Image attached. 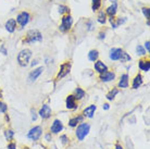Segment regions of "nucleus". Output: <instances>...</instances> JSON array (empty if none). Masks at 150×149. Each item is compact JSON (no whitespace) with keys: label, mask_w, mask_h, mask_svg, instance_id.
I'll return each mask as SVG.
<instances>
[{"label":"nucleus","mask_w":150,"mask_h":149,"mask_svg":"<svg viewBox=\"0 0 150 149\" xmlns=\"http://www.w3.org/2000/svg\"><path fill=\"white\" fill-rule=\"evenodd\" d=\"M62 130H63V124H62V122H61L60 120H54V122H53L51 127H50V131L52 133H54V134H58Z\"/></svg>","instance_id":"obj_11"},{"label":"nucleus","mask_w":150,"mask_h":149,"mask_svg":"<svg viewBox=\"0 0 150 149\" xmlns=\"http://www.w3.org/2000/svg\"><path fill=\"white\" fill-rule=\"evenodd\" d=\"M13 135H14V132H13V131H11V130H7L6 132H4V136H6V138H7L8 140L12 139Z\"/></svg>","instance_id":"obj_30"},{"label":"nucleus","mask_w":150,"mask_h":149,"mask_svg":"<svg viewBox=\"0 0 150 149\" xmlns=\"http://www.w3.org/2000/svg\"><path fill=\"white\" fill-rule=\"evenodd\" d=\"M0 98H1V94H0Z\"/></svg>","instance_id":"obj_44"},{"label":"nucleus","mask_w":150,"mask_h":149,"mask_svg":"<svg viewBox=\"0 0 150 149\" xmlns=\"http://www.w3.org/2000/svg\"><path fill=\"white\" fill-rule=\"evenodd\" d=\"M8 149H16V145H15L14 143H10L8 145Z\"/></svg>","instance_id":"obj_36"},{"label":"nucleus","mask_w":150,"mask_h":149,"mask_svg":"<svg viewBox=\"0 0 150 149\" xmlns=\"http://www.w3.org/2000/svg\"><path fill=\"white\" fill-rule=\"evenodd\" d=\"M117 94H119V89L114 88V89H112L108 95H107V99H108V100H113L114 97H115V95H117Z\"/></svg>","instance_id":"obj_28"},{"label":"nucleus","mask_w":150,"mask_h":149,"mask_svg":"<svg viewBox=\"0 0 150 149\" xmlns=\"http://www.w3.org/2000/svg\"><path fill=\"white\" fill-rule=\"evenodd\" d=\"M24 149H30V148H28V147H25V148H24Z\"/></svg>","instance_id":"obj_43"},{"label":"nucleus","mask_w":150,"mask_h":149,"mask_svg":"<svg viewBox=\"0 0 150 149\" xmlns=\"http://www.w3.org/2000/svg\"><path fill=\"white\" fill-rule=\"evenodd\" d=\"M114 78H115V74H114L113 72H109V71L105 72V73H101L100 76H99V79H100L101 82H105V83L112 82Z\"/></svg>","instance_id":"obj_9"},{"label":"nucleus","mask_w":150,"mask_h":149,"mask_svg":"<svg viewBox=\"0 0 150 149\" xmlns=\"http://www.w3.org/2000/svg\"><path fill=\"white\" fill-rule=\"evenodd\" d=\"M0 50H1V51H2V53H4V55H7V51H6V49H4V46H2V47H1V49H0Z\"/></svg>","instance_id":"obj_39"},{"label":"nucleus","mask_w":150,"mask_h":149,"mask_svg":"<svg viewBox=\"0 0 150 149\" xmlns=\"http://www.w3.org/2000/svg\"><path fill=\"white\" fill-rule=\"evenodd\" d=\"M139 69L142 70V71L144 72H148L149 71V69H150V62H149V60H140L139 61Z\"/></svg>","instance_id":"obj_19"},{"label":"nucleus","mask_w":150,"mask_h":149,"mask_svg":"<svg viewBox=\"0 0 150 149\" xmlns=\"http://www.w3.org/2000/svg\"><path fill=\"white\" fill-rule=\"evenodd\" d=\"M100 7H101V0H93V4H91L93 11H97Z\"/></svg>","instance_id":"obj_27"},{"label":"nucleus","mask_w":150,"mask_h":149,"mask_svg":"<svg viewBox=\"0 0 150 149\" xmlns=\"http://www.w3.org/2000/svg\"><path fill=\"white\" fill-rule=\"evenodd\" d=\"M142 84H143V76L140 74H137L135 76V78L133 79V85H132V87H133L134 89H137Z\"/></svg>","instance_id":"obj_20"},{"label":"nucleus","mask_w":150,"mask_h":149,"mask_svg":"<svg viewBox=\"0 0 150 149\" xmlns=\"http://www.w3.org/2000/svg\"><path fill=\"white\" fill-rule=\"evenodd\" d=\"M36 64H37V60L33 61V63H32V67H34V65H36Z\"/></svg>","instance_id":"obj_41"},{"label":"nucleus","mask_w":150,"mask_h":149,"mask_svg":"<svg viewBox=\"0 0 150 149\" xmlns=\"http://www.w3.org/2000/svg\"><path fill=\"white\" fill-rule=\"evenodd\" d=\"M16 28V21L14 19H10L6 22V30L9 32V33H13Z\"/></svg>","instance_id":"obj_15"},{"label":"nucleus","mask_w":150,"mask_h":149,"mask_svg":"<svg viewBox=\"0 0 150 149\" xmlns=\"http://www.w3.org/2000/svg\"><path fill=\"white\" fill-rule=\"evenodd\" d=\"M110 2H111V4H116V1H117V0H109Z\"/></svg>","instance_id":"obj_42"},{"label":"nucleus","mask_w":150,"mask_h":149,"mask_svg":"<svg viewBox=\"0 0 150 149\" xmlns=\"http://www.w3.org/2000/svg\"><path fill=\"white\" fill-rule=\"evenodd\" d=\"M30 20V13L27 11H22L16 15V20L15 21H16V23H19L21 27H24V26H26L28 24Z\"/></svg>","instance_id":"obj_5"},{"label":"nucleus","mask_w":150,"mask_h":149,"mask_svg":"<svg viewBox=\"0 0 150 149\" xmlns=\"http://www.w3.org/2000/svg\"><path fill=\"white\" fill-rule=\"evenodd\" d=\"M122 52H123V50H122L121 48H112L111 50H110V55H109L110 59L114 60V61L120 60Z\"/></svg>","instance_id":"obj_12"},{"label":"nucleus","mask_w":150,"mask_h":149,"mask_svg":"<svg viewBox=\"0 0 150 149\" xmlns=\"http://www.w3.org/2000/svg\"><path fill=\"white\" fill-rule=\"evenodd\" d=\"M59 13L60 14H70V8L68 6H64V4H60L59 6Z\"/></svg>","instance_id":"obj_26"},{"label":"nucleus","mask_w":150,"mask_h":149,"mask_svg":"<svg viewBox=\"0 0 150 149\" xmlns=\"http://www.w3.org/2000/svg\"><path fill=\"white\" fill-rule=\"evenodd\" d=\"M60 139L62 140V144H63V145H67V144H68L69 139H68V136H67V135H62Z\"/></svg>","instance_id":"obj_34"},{"label":"nucleus","mask_w":150,"mask_h":149,"mask_svg":"<svg viewBox=\"0 0 150 149\" xmlns=\"http://www.w3.org/2000/svg\"><path fill=\"white\" fill-rule=\"evenodd\" d=\"M95 70L98 72V73H105V72L108 71V67L105 65L102 61H96V63H95Z\"/></svg>","instance_id":"obj_14"},{"label":"nucleus","mask_w":150,"mask_h":149,"mask_svg":"<svg viewBox=\"0 0 150 149\" xmlns=\"http://www.w3.org/2000/svg\"><path fill=\"white\" fill-rule=\"evenodd\" d=\"M150 41L149 40H147L146 43H145V48H146L147 52H149L150 51Z\"/></svg>","instance_id":"obj_35"},{"label":"nucleus","mask_w":150,"mask_h":149,"mask_svg":"<svg viewBox=\"0 0 150 149\" xmlns=\"http://www.w3.org/2000/svg\"><path fill=\"white\" fill-rule=\"evenodd\" d=\"M42 72H44V67H37V69H35L34 71H32L30 73V75H28V82L30 83L35 82V81L40 76V74Z\"/></svg>","instance_id":"obj_8"},{"label":"nucleus","mask_w":150,"mask_h":149,"mask_svg":"<svg viewBox=\"0 0 150 149\" xmlns=\"http://www.w3.org/2000/svg\"><path fill=\"white\" fill-rule=\"evenodd\" d=\"M115 149H123V147H122V146H120V145H116Z\"/></svg>","instance_id":"obj_40"},{"label":"nucleus","mask_w":150,"mask_h":149,"mask_svg":"<svg viewBox=\"0 0 150 149\" xmlns=\"http://www.w3.org/2000/svg\"><path fill=\"white\" fill-rule=\"evenodd\" d=\"M120 60H121V62H127V61H129L131 60V56L129 55H127L126 52H122V55H121V58H120Z\"/></svg>","instance_id":"obj_29"},{"label":"nucleus","mask_w":150,"mask_h":149,"mask_svg":"<svg viewBox=\"0 0 150 149\" xmlns=\"http://www.w3.org/2000/svg\"><path fill=\"white\" fill-rule=\"evenodd\" d=\"M116 11H117V4H112L110 7L107 8V10H105V14L110 15V18H113V16L116 14Z\"/></svg>","instance_id":"obj_18"},{"label":"nucleus","mask_w":150,"mask_h":149,"mask_svg":"<svg viewBox=\"0 0 150 149\" xmlns=\"http://www.w3.org/2000/svg\"><path fill=\"white\" fill-rule=\"evenodd\" d=\"M90 126L89 124L87 123H82L81 125L77 126V130H76V136L79 138V140H84V138L86 137L88 133H89Z\"/></svg>","instance_id":"obj_3"},{"label":"nucleus","mask_w":150,"mask_h":149,"mask_svg":"<svg viewBox=\"0 0 150 149\" xmlns=\"http://www.w3.org/2000/svg\"><path fill=\"white\" fill-rule=\"evenodd\" d=\"M41 134H42V128L40 126H35L28 132L27 137L32 139V140H38L40 138Z\"/></svg>","instance_id":"obj_6"},{"label":"nucleus","mask_w":150,"mask_h":149,"mask_svg":"<svg viewBox=\"0 0 150 149\" xmlns=\"http://www.w3.org/2000/svg\"><path fill=\"white\" fill-rule=\"evenodd\" d=\"M65 104H67V108L68 109H76L77 108V104H76V99L73 95H70L67 97L65 100Z\"/></svg>","instance_id":"obj_13"},{"label":"nucleus","mask_w":150,"mask_h":149,"mask_svg":"<svg viewBox=\"0 0 150 149\" xmlns=\"http://www.w3.org/2000/svg\"><path fill=\"white\" fill-rule=\"evenodd\" d=\"M96 109H97V107H96L95 104H91V106L87 107V108L84 110V112H83V116H87V118H93V116H94V114H95Z\"/></svg>","instance_id":"obj_16"},{"label":"nucleus","mask_w":150,"mask_h":149,"mask_svg":"<svg viewBox=\"0 0 150 149\" xmlns=\"http://www.w3.org/2000/svg\"><path fill=\"white\" fill-rule=\"evenodd\" d=\"M73 24V18L70 14L63 15V18L61 19V24H60V31L61 32H68L72 27Z\"/></svg>","instance_id":"obj_4"},{"label":"nucleus","mask_w":150,"mask_h":149,"mask_svg":"<svg viewBox=\"0 0 150 149\" xmlns=\"http://www.w3.org/2000/svg\"><path fill=\"white\" fill-rule=\"evenodd\" d=\"M39 116H41V119H48L51 116V108L48 104H44L39 110Z\"/></svg>","instance_id":"obj_10"},{"label":"nucleus","mask_w":150,"mask_h":149,"mask_svg":"<svg viewBox=\"0 0 150 149\" xmlns=\"http://www.w3.org/2000/svg\"><path fill=\"white\" fill-rule=\"evenodd\" d=\"M30 57H32V51L30 49H23L18 55V62L21 67H26L30 62Z\"/></svg>","instance_id":"obj_2"},{"label":"nucleus","mask_w":150,"mask_h":149,"mask_svg":"<svg viewBox=\"0 0 150 149\" xmlns=\"http://www.w3.org/2000/svg\"><path fill=\"white\" fill-rule=\"evenodd\" d=\"M136 51H137V53H138V55H140V56H145V55H146L145 49H144L142 46H139V45L136 47Z\"/></svg>","instance_id":"obj_32"},{"label":"nucleus","mask_w":150,"mask_h":149,"mask_svg":"<svg viewBox=\"0 0 150 149\" xmlns=\"http://www.w3.org/2000/svg\"><path fill=\"white\" fill-rule=\"evenodd\" d=\"M7 110H8L7 104H4V102H0V112L4 113V112H7Z\"/></svg>","instance_id":"obj_33"},{"label":"nucleus","mask_w":150,"mask_h":149,"mask_svg":"<svg viewBox=\"0 0 150 149\" xmlns=\"http://www.w3.org/2000/svg\"><path fill=\"white\" fill-rule=\"evenodd\" d=\"M119 87L121 88H127L128 87V75L123 74L121 76V79L119 82Z\"/></svg>","instance_id":"obj_21"},{"label":"nucleus","mask_w":150,"mask_h":149,"mask_svg":"<svg viewBox=\"0 0 150 149\" xmlns=\"http://www.w3.org/2000/svg\"><path fill=\"white\" fill-rule=\"evenodd\" d=\"M102 108L105 109V110H109L110 107H109V104H105L103 106H102Z\"/></svg>","instance_id":"obj_37"},{"label":"nucleus","mask_w":150,"mask_h":149,"mask_svg":"<svg viewBox=\"0 0 150 149\" xmlns=\"http://www.w3.org/2000/svg\"><path fill=\"white\" fill-rule=\"evenodd\" d=\"M142 11H143L144 15H145V18H146L147 20H149V16H150V9L148 7H144L143 9H142Z\"/></svg>","instance_id":"obj_31"},{"label":"nucleus","mask_w":150,"mask_h":149,"mask_svg":"<svg viewBox=\"0 0 150 149\" xmlns=\"http://www.w3.org/2000/svg\"><path fill=\"white\" fill-rule=\"evenodd\" d=\"M70 70H71V62H65V63L61 64L60 71L57 75V79H60V78H63L64 76H67L70 73Z\"/></svg>","instance_id":"obj_7"},{"label":"nucleus","mask_w":150,"mask_h":149,"mask_svg":"<svg viewBox=\"0 0 150 149\" xmlns=\"http://www.w3.org/2000/svg\"><path fill=\"white\" fill-rule=\"evenodd\" d=\"M75 97V99H77V100H79V99H82L84 96H85V92L81 88V87H77V88H75L74 90V95H73Z\"/></svg>","instance_id":"obj_22"},{"label":"nucleus","mask_w":150,"mask_h":149,"mask_svg":"<svg viewBox=\"0 0 150 149\" xmlns=\"http://www.w3.org/2000/svg\"><path fill=\"white\" fill-rule=\"evenodd\" d=\"M109 21H110V23H111V25H112L113 28H116V27H119L121 24H123V23L125 22V18H117V19H115V18L113 16V18H110Z\"/></svg>","instance_id":"obj_17"},{"label":"nucleus","mask_w":150,"mask_h":149,"mask_svg":"<svg viewBox=\"0 0 150 149\" xmlns=\"http://www.w3.org/2000/svg\"><path fill=\"white\" fill-rule=\"evenodd\" d=\"M41 40H42V35L37 30L28 31L25 35V37L23 38V43H25V44H33V43H37V41Z\"/></svg>","instance_id":"obj_1"},{"label":"nucleus","mask_w":150,"mask_h":149,"mask_svg":"<svg viewBox=\"0 0 150 149\" xmlns=\"http://www.w3.org/2000/svg\"><path fill=\"white\" fill-rule=\"evenodd\" d=\"M105 33H102V32H101V33L99 34V38H100V39H103V38L105 37Z\"/></svg>","instance_id":"obj_38"},{"label":"nucleus","mask_w":150,"mask_h":149,"mask_svg":"<svg viewBox=\"0 0 150 149\" xmlns=\"http://www.w3.org/2000/svg\"><path fill=\"white\" fill-rule=\"evenodd\" d=\"M97 20L100 24H105V23L107 22V14H105V11H99Z\"/></svg>","instance_id":"obj_25"},{"label":"nucleus","mask_w":150,"mask_h":149,"mask_svg":"<svg viewBox=\"0 0 150 149\" xmlns=\"http://www.w3.org/2000/svg\"><path fill=\"white\" fill-rule=\"evenodd\" d=\"M98 57H99V52H98L97 50H90L89 53H88V59H89L90 61H93V62L97 61Z\"/></svg>","instance_id":"obj_24"},{"label":"nucleus","mask_w":150,"mask_h":149,"mask_svg":"<svg viewBox=\"0 0 150 149\" xmlns=\"http://www.w3.org/2000/svg\"><path fill=\"white\" fill-rule=\"evenodd\" d=\"M83 121V116H75V118H72L69 122V125L71 127H75L77 126V123L79 122H82Z\"/></svg>","instance_id":"obj_23"}]
</instances>
